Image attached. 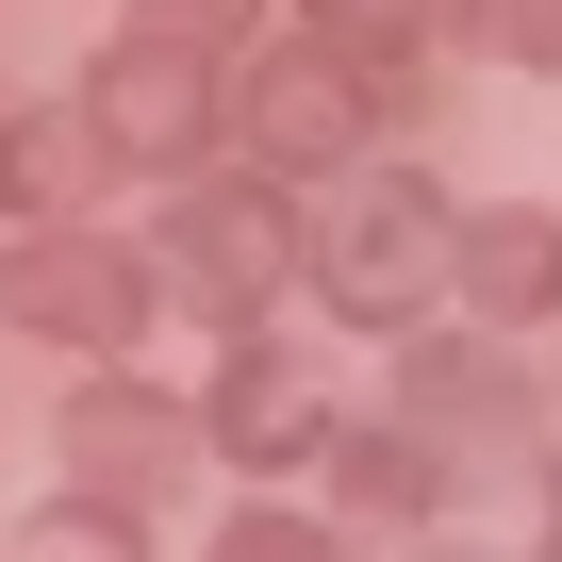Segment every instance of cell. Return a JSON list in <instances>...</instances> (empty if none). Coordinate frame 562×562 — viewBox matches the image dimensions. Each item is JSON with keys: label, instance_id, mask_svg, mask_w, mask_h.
<instances>
[{"label": "cell", "instance_id": "cell-1", "mask_svg": "<svg viewBox=\"0 0 562 562\" xmlns=\"http://www.w3.org/2000/svg\"><path fill=\"white\" fill-rule=\"evenodd\" d=\"M0 315H34V331H83V348H116V331L149 315V281H133V265H100V248H18V265H0Z\"/></svg>", "mask_w": 562, "mask_h": 562}, {"label": "cell", "instance_id": "cell-2", "mask_svg": "<svg viewBox=\"0 0 562 562\" xmlns=\"http://www.w3.org/2000/svg\"><path fill=\"white\" fill-rule=\"evenodd\" d=\"M348 133H364V83H348L331 50H281V67L248 83V149H265V166H331Z\"/></svg>", "mask_w": 562, "mask_h": 562}, {"label": "cell", "instance_id": "cell-3", "mask_svg": "<svg viewBox=\"0 0 562 562\" xmlns=\"http://www.w3.org/2000/svg\"><path fill=\"white\" fill-rule=\"evenodd\" d=\"M430 248H447V215H430V199H381V215L348 232V265H331V281H348V315H397V299H430Z\"/></svg>", "mask_w": 562, "mask_h": 562}, {"label": "cell", "instance_id": "cell-4", "mask_svg": "<svg viewBox=\"0 0 562 562\" xmlns=\"http://www.w3.org/2000/svg\"><path fill=\"white\" fill-rule=\"evenodd\" d=\"M166 248H182V281H199V299H248V281H281V215H248V199H199Z\"/></svg>", "mask_w": 562, "mask_h": 562}, {"label": "cell", "instance_id": "cell-5", "mask_svg": "<svg viewBox=\"0 0 562 562\" xmlns=\"http://www.w3.org/2000/svg\"><path fill=\"white\" fill-rule=\"evenodd\" d=\"M100 100H116V116H100L116 149H182V133H199V50H133Z\"/></svg>", "mask_w": 562, "mask_h": 562}, {"label": "cell", "instance_id": "cell-6", "mask_svg": "<svg viewBox=\"0 0 562 562\" xmlns=\"http://www.w3.org/2000/svg\"><path fill=\"white\" fill-rule=\"evenodd\" d=\"M480 299H496V315H546V299H562V232H546V215H496V232H480Z\"/></svg>", "mask_w": 562, "mask_h": 562}, {"label": "cell", "instance_id": "cell-7", "mask_svg": "<svg viewBox=\"0 0 562 562\" xmlns=\"http://www.w3.org/2000/svg\"><path fill=\"white\" fill-rule=\"evenodd\" d=\"M215 430H232L248 463H281V447H315V397L281 381V364H232V397H215Z\"/></svg>", "mask_w": 562, "mask_h": 562}, {"label": "cell", "instance_id": "cell-8", "mask_svg": "<svg viewBox=\"0 0 562 562\" xmlns=\"http://www.w3.org/2000/svg\"><path fill=\"white\" fill-rule=\"evenodd\" d=\"M0 166H18V199H67V182L100 166V133H18V149H0Z\"/></svg>", "mask_w": 562, "mask_h": 562}, {"label": "cell", "instance_id": "cell-9", "mask_svg": "<svg viewBox=\"0 0 562 562\" xmlns=\"http://www.w3.org/2000/svg\"><path fill=\"white\" fill-rule=\"evenodd\" d=\"M348 496H364V513H414V496H430V463H397V447H364V463H348Z\"/></svg>", "mask_w": 562, "mask_h": 562}, {"label": "cell", "instance_id": "cell-10", "mask_svg": "<svg viewBox=\"0 0 562 562\" xmlns=\"http://www.w3.org/2000/svg\"><path fill=\"white\" fill-rule=\"evenodd\" d=\"M480 18H496L513 50H562V0H480Z\"/></svg>", "mask_w": 562, "mask_h": 562}, {"label": "cell", "instance_id": "cell-11", "mask_svg": "<svg viewBox=\"0 0 562 562\" xmlns=\"http://www.w3.org/2000/svg\"><path fill=\"white\" fill-rule=\"evenodd\" d=\"M331 18H364V34H381V18H414V0H331Z\"/></svg>", "mask_w": 562, "mask_h": 562}]
</instances>
